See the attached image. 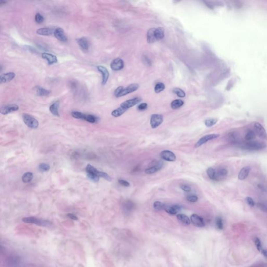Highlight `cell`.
<instances>
[{
    "label": "cell",
    "instance_id": "cell-1",
    "mask_svg": "<svg viewBox=\"0 0 267 267\" xmlns=\"http://www.w3.org/2000/svg\"><path fill=\"white\" fill-rule=\"evenodd\" d=\"M141 101V99L139 97H136L126 100L121 103L117 109L112 112V115L115 117H120L122 114H124L127 110L132 106H135L136 104L139 103Z\"/></svg>",
    "mask_w": 267,
    "mask_h": 267
},
{
    "label": "cell",
    "instance_id": "cell-2",
    "mask_svg": "<svg viewBox=\"0 0 267 267\" xmlns=\"http://www.w3.org/2000/svg\"><path fill=\"white\" fill-rule=\"evenodd\" d=\"M164 37V30L162 27L150 29L147 32V42L149 43L160 41Z\"/></svg>",
    "mask_w": 267,
    "mask_h": 267
},
{
    "label": "cell",
    "instance_id": "cell-3",
    "mask_svg": "<svg viewBox=\"0 0 267 267\" xmlns=\"http://www.w3.org/2000/svg\"><path fill=\"white\" fill-rule=\"evenodd\" d=\"M239 147L244 150L251 151L261 150L267 147L266 143L258 141H249L241 144Z\"/></svg>",
    "mask_w": 267,
    "mask_h": 267
},
{
    "label": "cell",
    "instance_id": "cell-4",
    "mask_svg": "<svg viewBox=\"0 0 267 267\" xmlns=\"http://www.w3.org/2000/svg\"><path fill=\"white\" fill-rule=\"evenodd\" d=\"M139 85H138L137 83H132L125 88L120 86L117 88L114 91V95L117 98L127 95L129 93L137 90L139 88Z\"/></svg>",
    "mask_w": 267,
    "mask_h": 267
},
{
    "label": "cell",
    "instance_id": "cell-5",
    "mask_svg": "<svg viewBox=\"0 0 267 267\" xmlns=\"http://www.w3.org/2000/svg\"><path fill=\"white\" fill-rule=\"evenodd\" d=\"M23 221L25 223H31V224H36L37 226H50L52 224V223L49 221L40 219L39 218H36L34 217L23 218Z\"/></svg>",
    "mask_w": 267,
    "mask_h": 267
},
{
    "label": "cell",
    "instance_id": "cell-6",
    "mask_svg": "<svg viewBox=\"0 0 267 267\" xmlns=\"http://www.w3.org/2000/svg\"><path fill=\"white\" fill-rule=\"evenodd\" d=\"M23 122L28 127L32 129H36L39 126V122L34 117L28 114L24 113L22 115Z\"/></svg>",
    "mask_w": 267,
    "mask_h": 267
},
{
    "label": "cell",
    "instance_id": "cell-7",
    "mask_svg": "<svg viewBox=\"0 0 267 267\" xmlns=\"http://www.w3.org/2000/svg\"><path fill=\"white\" fill-rule=\"evenodd\" d=\"M219 136L220 135L218 134H211L205 135L202 137L199 140L197 141V143L195 144V147L198 148L200 146H201L202 145H204L205 143H207L208 141L217 138L219 137Z\"/></svg>",
    "mask_w": 267,
    "mask_h": 267
},
{
    "label": "cell",
    "instance_id": "cell-8",
    "mask_svg": "<svg viewBox=\"0 0 267 267\" xmlns=\"http://www.w3.org/2000/svg\"><path fill=\"white\" fill-rule=\"evenodd\" d=\"M164 122V117L161 114H152L151 117L150 125L152 128L159 127Z\"/></svg>",
    "mask_w": 267,
    "mask_h": 267
},
{
    "label": "cell",
    "instance_id": "cell-9",
    "mask_svg": "<svg viewBox=\"0 0 267 267\" xmlns=\"http://www.w3.org/2000/svg\"><path fill=\"white\" fill-rule=\"evenodd\" d=\"M255 132L260 138L266 139H267V134L266 130L262 125L259 123L256 122L254 124Z\"/></svg>",
    "mask_w": 267,
    "mask_h": 267
},
{
    "label": "cell",
    "instance_id": "cell-10",
    "mask_svg": "<svg viewBox=\"0 0 267 267\" xmlns=\"http://www.w3.org/2000/svg\"><path fill=\"white\" fill-rule=\"evenodd\" d=\"M160 157L164 160L169 162H173L176 160V156L172 151L170 150L162 151L160 153Z\"/></svg>",
    "mask_w": 267,
    "mask_h": 267
},
{
    "label": "cell",
    "instance_id": "cell-11",
    "mask_svg": "<svg viewBox=\"0 0 267 267\" xmlns=\"http://www.w3.org/2000/svg\"><path fill=\"white\" fill-rule=\"evenodd\" d=\"M190 221L195 226L198 228L205 226V221L203 218L196 214H192L190 216Z\"/></svg>",
    "mask_w": 267,
    "mask_h": 267
},
{
    "label": "cell",
    "instance_id": "cell-12",
    "mask_svg": "<svg viewBox=\"0 0 267 267\" xmlns=\"http://www.w3.org/2000/svg\"><path fill=\"white\" fill-rule=\"evenodd\" d=\"M18 110L19 106L17 104H8L1 108V113L3 115H6L12 112L17 111Z\"/></svg>",
    "mask_w": 267,
    "mask_h": 267
},
{
    "label": "cell",
    "instance_id": "cell-13",
    "mask_svg": "<svg viewBox=\"0 0 267 267\" xmlns=\"http://www.w3.org/2000/svg\"><path fill=\"white\" fill-rule=\"evenodd\" d=\"M124 66V61L120 58L115 59L114 60L112 61V62L110 64V67L111 68L112 70L114 71L121 70L123 68Z\"/></svg>",
    "mask_w": 267,
    "mask_h": 267
},
{
    "label": "cell",
    "instance_id": "cell-14",
    "mask_svg": "<svg viewBox=\"0 0 267 267\" xmlns=\"http://www.w3.org/2000/svg\"><path fill=\"white\" fill-rule=\"evenodd\" d=\"M55 37L61 42L68 41V37L66 36L64 31L61 28H57L55 29L53 32Z\"/></svg>",
    "mask_w": 267,
    "mask_h": 267
},
{
    "label": "cell",
    "instance_id": "cell-15",
    "mask_svg": "<svg viewBox=\"0 0 267 267\" xmlns=\"http://www.w3.org/2000/svg\"><path fill=\"white\" fill-rule=\"evenodd\" d=\"M97 68L99 72L102 74V84L103 85H104L107 83V81H108V79H109V71L107 70V68L106 67H104L103 66H102V65L98 66H97Z\"/></svg>",
    "mask_w": 267,
    "mask_h": 267
},
{
    "label": "cell",
    "instance_id": "cell-16",
    "mask_svg": "<svg viewBox=\"0 0 267 267\" xmlns=\"http://www.w3.org/2000/svg\"><path fill=\"white\" fill-rule=\"evenodd\" d=\"M164 166V163L162 161H159L157 164H155L154 166H150L146 169L145 173L147 174H152L155 173L156 172L161 170Z\"/></svg>",
    "mask_w": 267,
    "mask_h": 267
},
{
    "label": "cell",
    "instance_id": "cell-17",
    "mask_svg": "<svg viewBox=\"0 0 267 267\" xmlns=\"http://www.w3.org/2000/svg\"><path fill=\"white\" fill-rule=\"evenodd\" d=\"M76 42L83 52H87L89 48V43L85 37H81L76 39Z\"/></svg>",
    "mask_w": 267,
    "mask_h": 267
},
{
    "label": "cell",
    "instance_id": "cell-18",
    "mask_svg": "<svg viewBox=\"0 0 267 267\" xmlns=\"http://www.w3.org/2000/svg\"><path fill=\"white\" fill-rule=\"evenodd\" d=\"M42 57L45 60H47L49 65H52L57 62V57L55 55L48 53H43L42 54Z\"/></svg>",
    "mask_w": 267,
    "mask_h": 267
},
{
    "label": "cell",
    "instance_id": "cell-19",
    "mask_svg": "<svg viewBox=\"0 0 267 267\" xmlns=\"http://www.w3.org/2000/svg\"><path fill=\"white\" fill-rule=\"evenodd\" d=\"M15 74L13 72H9L3 74L0 76V83H3L9 82L15 78Z\"/></svg>",
    "mask_w": 267,
    "mask_h": 267
},
{
    "label": "cell",
    "instance_id": "cell-20",
    "mask_svg": "<svg viewBox=\"0 0 267 267\" xmlns=\"http://www.w3.org/2000/svg\"><path fill=\"white\" fill-rule=\"evenodd\" d=\"M181 207L179 205H172L170 206H166L164 210L168 213H169V215H175L180 211V210H181Z\"/></svg>",
    "mask_w": 267,
    "mask_h": 267
},
{
    "label": "cell",
    "instance_id": "cell-21",
    "mask_svg": "<svg viewBox=\"0 0 267 267\" xmlns=\"http://www.w3.org/2000/svg\"><path fill=\"white\" fill-rule=\"evenodd\" d=\"M250 167L249 166H244L241 169V170L239 172L238 178L239 180H244L246 179L248 176L250 171Z\"/></svg>",
    "mask_w": 267,
    "mask_h": 267
},
{
    "label": "cell",
    "instance_id": "cell-22",
    "mask_svg": "<svg viewBox=\"0 0 267 267\" xmlns=\"http://www.w3.org/2000/svg\"><path fill=\"white\" fill-rule=\"evenodd\" d=\"M228 171L227 170V169L225 168H221L218 170L217 172H216L215 180L219 181L222 179H224L228 176Z\"/></svg>",
    "mask_w": 267,
    "mask_h": 267
},
{
    "label": "cell",
    "instance_id": "cell-23",
    "mask_svg": "<svg viewBox=\"0 0 267 267\" xmlns=\"http://www.w3.org/2000/svg\"><path fill=\"white\" fill-rule=\"evenodd\" d=\"M34 89L36 91L37 95L39 96H41V97H46V96H49L50 93H51V91L43 88H42L40 86H36L34 88Z\"/></svg>",
    "mask_w": 267,
    "mask_h": 267
},
{
    "label": "cell",
    "instance_id": "cell-24",
    "mask_svg": "<svg viewBox=\"0 0 267 267\" xmlns=\"http://www.w3.org/2000/svg\"><path fill=\"white\" fill-rule=\"evenodd\" d=\"M177 219L179 221V222L185 225V226H188L190 223V220L189 218L184 214H179L177 215Z\"/></svg>",
    "mask_w": 267,
    "mask_h": 267
},
{
    "label": "cell",
    "instance_id": "cell-25",
    "mask_svg": "<svg viewBox=\"0 0 267 267\" xmlns=\"http://www.w3.org/2000/svg\"><path fill=\"white\" fill-rule=\"evenodd\" d=\"M59 102L57 101L55 102L54 103L52 104L50 106V111L53 115L56 117H59L60 114L59 112Z\"/></svg>",
    "mask_w": 267,
    "mask_h": 267
},
{
    "label": "cell",
    "instance_id": "cell-26",
    "mask_svg": "<svg viewBox=\"0 0 267 267\" xmlns=\"http://www.w3.org/2000/svg\"><path fill=\"white\" fill-rule=\"evenodd\" d=\"M37 34L41 36H50L53 34L52 29L49 28H39L36 31Z\"/></svg>",
    "mask_w": 267,
    "mask_h": 267
},
{
    "label": "cell",
    "instance_id": "cell-27",
    "mask_svg": "<svg viewBox=\"0 0 267 267\" xmlns=\"http://www.w3.org/2000/svg\"><path fill=\"white\" fill-rule=\"evenodd\" d=\"M8 263L12 266H18L21 263L20 258L17 256H12L8 258Z\"/></svg>",
    "mask_w": 267,
    "mask_h": 267
},
{
    "label": "cell",
    "instance_id": "cell-28",
    "mask_svg": "<svg viewBox=\"0 0 267 267\" xmlns=\"http://www.w3.org/2000/svg\"><path fill=\"white\" fill-rule=\"evenodd\" d=\"M134 207H135V204L131 201L127 200L126 202L124 203L123 209L125 212L129 213L131 212L133 210Z\"/></svg>",
    "mask_w": 267,
    "mask_h": 267
},
{
    "label": "cell",
    "instance_id": "cell-29",
    "mask_svg": "<svg viewBox=\"0 0 267 267\" xmlns=\"http://www.w3.org/2000/svg\"><path fill=\"white\" fill-rule=\"evenodd\" d=\"M239 137L237 133L235 132H232L228 135V140L233 144L239 143Z\"/></svg>",
    "mask_w": 267,
    "mask_h": 267
},
{
    "label": "cell",
    "instance_id": "cell-30",
    "mask_svg": "<svg viewBox=\"0 0 267 267\" xmlns=\"http://www.w3.org/2000/svg\"><path fill=\"white\" fill-rule=\"evenodd\" d=\"M72 116L77 119H83L86 121L87 114H84L82 112L78 111H73L72 112Z\"/></svg>",
    "mask_w": 267,
    "mask_h": 267
},
{
    "label": "cell",
    "instance_id": "cell-31",
    "mask_svg": "<svg viewBox=\"0 0 267 267\" xmlns=\"http://www.w3.org/2000/svg\"><path fill=\"white\" fill-rule=\"evenodd\" d=\"M86 173H90V174H96L99 177L100 172L97 169L95 168L94 166H91L90 164H88L86 168Z\"/></svg>",
    "mask_w": 267,
    "mask_h": 267
},
{
    "label": "cell",
    "instance_id": "cell-32",
    "mask_svg": "<svg viewBox=\"0 0 267 267\" xmlns=\"http://www.w3.org/2000/svg\"><path fill=\"white\" fill-rule=\"evenodd\" d=\"M33 177L34 175L32 172H26L22 176V181L23 183H29L31 181V180L33 179Z\"/></svg>",
    "mask_w": 267,
    "mask_h": 267
},
{
    "label": "cell",
    "instance_id": "cell-33",
    "mask_svg": "<svg viewBox=\"0 0 267 267\" xmlns=\"http://www.w3.org/2000/svg\"><path fill=\"white\" fill-rule=\"evenodd\" d=\"M256 137V134L254 131L252 130H249L246 132V135L245 136V139L247 141H252L255 139Z\"/></svg>",
    "mask_w": 267,
    "mask_h": 267
},
{
    "label": "cell",
    "instance_id": "cell-34",
    "mask_svg": "<svg viewBox=\"0 0 267 267\" xmlns=\"http://www.w3.org/2000/svg\"><path fill=\"white\" fill-rule=\"evenodd\" d=\"M184 104V102L180 99H176L172 101L171 106L173 109H177L181 108Z\"/></svg>",
    "mask_w": 267,
    "mask_h": 267
},
{
    "label": "cell",
    "instance_id": "cell-35",
    "mask_svg": "<svg viewBox=\"0 0 267 267\" xmlns=\"http://www.w3.org/2000/svg\"><path fill=\"white\" fill-rule=\"evenodd\" d=\"M257 206L261 211L267 213V201H260L257 203Z\"/></svg>",
    "mask_w": 267,
    "mask_h": 267
},
{
    "label": "cell",
    "instance_id": "cell-36",
    "mask_svg": "<svg viewBox=\"0 0 267 267\" xmlns=\"http://www.w3.org/2000/svg\"><path fill=\"white\" fill-rule=\"evenodd\" d=\"M153 208H155V209H156V210H158V211L164 210L165 207H166L165 204H164V203H162L161 201H155V202H154L153 204Z\"/></svg>",
    "mask_w": 267,
    "mask_h": 267
},
{
    "label": "cell",
    "instance_id": "cell-37",
    "mask_svg": "<svg viewBox=\"0 0 267 267\" xmlns=\"http://www.w3.org/2000/svg\"><path fill=\"white\" fill-rule=\"evenodd\" d=\"M207 174L208 176L210 179L212 180H215V175H216V172L215 169H213L212 167L208 168L207 169Z\"/></svg>",
    "mask_w": 267,
    "mask_h": 267
},
{
    "label": "cell",
    "instance_id": "cell-38",
    "mask_svg": "<svg viewBox=\"0 0 267 267\" xmlns=\"http://www.w3.org/2000/svg\"><path fill=\"white\" fill-rule=\"evenodd\" d=\"M165 85L162 83H158L156 85L155 87V91L156 93H160L161 91H164L165 89Z\"/></svg>",
    "mask_w": 267,
    "mask_h": 267
},
{
    "label": "cell",
    "instance_id": "cell-39",
    "mask_svg": "<svg viewBox=\"0 0 267 267\" xmlns=\"http://www.w3.org/2000/svg\"><path fill=\"white\" fill-rule=\"evenodd\" d=\"M215 224L217 226V228L219 230H223V228H224L223 220L220 217H218L216 218V219H215Z\"/></svg>",
    "mask_w": 267,
    "mask_h": 267
},
{
    "label": "cell",
    "instance_id": "cell-40",
    "mask_svg": "<svg viewBox=\"0 0 267 267\" xmlns=\"http://www.w3.org/2000/svg\"><path fill=\"white\" fill-rule=\"evenodd\" d=\"M218 122V119H206L205 121V124L207 127H210L214 126Z\"/></svg>",
    "mask_w": 267,
    "mask_h": 267
},
{
    "label": "cell",
    "instance_id": "cell-41",
    "mask_svg": "<svg viewBox=\"0 0 267 267\" xmlns=\"http://www.w3.org/2000/svg\"><path fill=\"white\" fill-rule=\"evenodd\" d=\"M38 169L40 172H45L48 171L50 169V166L49 164H48L42 163L39 165L38 166Z\"/></svg>",
    "mask_w": 267,
    "mask_h": 267
},
{
    "label": "cell",
    "instance_id": "cell-42",
    "mask_svg": "<svg viewBox=\"0 0 267 267\" xmlns=\"http://www.w3.org/2000/svg\"><path fill=\"white\" fill-rule=\"evenodd\" d=\"M254 243L255 244V245H256V247L257 248V250L259 251V252H261L262 249V244H261V241L258 237H255L254 238Z\"/></svg>",
    "mask_w": 267,
    "mask_h": 267
},
{
    "label": "cell",
    "instance_id": "cell-43",
    "mask_svg": "<svg viewBox=\"0 0 267 267\" xmlns=\"http://www.w3.org/2000/svg\"><path fill=\"white\" fill-rule=\"evenodd\" d=\"M173 91L174 93H175L177 96L180 98H184L186 95L185 92L183 90H181V89L175 88L173 89Z\"/></svg>",
    "mask_w": 267,
    "mask_h": 267
},
{
    "label": "cell",
    "instance_id": "cell-44",
    "mask_svg": "<svg viewBox=\"0 0 267 267\" xmlns=\"http://www.w3.org/2000/svg\"><path fill=\"white\" fill-rule=\"evenodd\" d=\"M87 177L91 181L94 182H98L99 181L100 177L98 175L96 174H90V173H87Z\"/></svg>",
    "mask_w": 267,
    "mask_h": 267
},
{
    "label": "cell",
    "instance_id": "cell-45",
    "mask_svg": "<svg viewBox=\"0 0 267 267\" xmlns=\"http://www.w3.org/2000/svg\"><path fill=\"white\" fill-rule=\"evenodd\" d=\"M97 117L94 116L93 115L91 114H87V117L86 119V121L89 122L91 123H95L97 122Z\"/></svg>",
    "mask_w": 267,
    "mask_h": 267
},
{
    "label": "cell",
    "instance_id": "cell-46",
    "mask_svg": "<svg viewBox=\"0 0 267 267\" xmlns=\"http://www.w3.org/2000/svg\"><path fill=\"white\" fill-rule=\"evenodd\" d=\"M34 20H35V21L37 23H42L43 22L44 18L43 17V16L41 15L40 13H37V14H36V15H35Z\"/></svg>",
    "mask_w": 267,
    "mask_h": 267
},
{
    "label": "cell",
    "instance_id": "cell-47",
    "mask_svg": "<svg viewBox=\"0 0 267 267\" xmlns=\"http://www.w3.org/2000/svg\"><path fill=\"white\" fill-rule=\"evenodd\" d=\"M99 177H100L103 178V179H106V181H111V177H110V175H109L108 174H107L106 173V172H104L102 171L100 172Z\"/></svg>",
    "mask_w": 267,
    "mask_h": 267
},
{
    "label": "cell",
    "instance_id": "cell-48",
    "mask_svg": "<svg viewBox=\"0 0 267 267\" xmlns=\"http://www.w3.org/2000/svg\"><path fill=\"white\" fill-rule=\"evenodd\" d=\"M245 200H246L247 204L249 205L250 207H254L255 206V202L254 200L252 198V197H247Z\"/></svg>",
    "mask_w": 267,
    "mask_h": 267
},
{
    "label": "cell",
    "instance_id": "cell-49",
    "mask_svg": "<svg viewBox=\"0 0 267 267\" xmlns=\"http://www.w3.org/2000/svg\"><path fill=\"white\" fill-rule=\"evenodd\" d=\"M186 199L187 200V201H188L189 202H195L197 201L198 198L196 196L192 195V196H188V197H187Z\"/></svg>",
    "mask_w": 267,
    "mask_h": 267
},
{
    "label": "cell",
    "instance_id": "cell-50",
    "mask_svg": "<svg viewBox=\"0 0 267 267\" xmlns=\"http://www.w3.org/2000/svg\"><path fill=\"white\" fill-rule=\"evenodd\" d=\"M118 181L119 184H121L122 186L125 187H129L130 186V183L128 181H126L124 179H119Z\"/></svg>",
    "mask_w": 267,
    "mask_h": 267
},
{
    "label": "cell",
    "instance_id": "cell-51",
    "mask_svg": "<svg viewBox=\"0 0 267 267\" xmlns=\"http://www.w3.org/2000/svg\"><path fill=\"white\" fill-rule=\"evenodd\" d=\"M148 107V104L146 103H141L138 106V109L140 111H144V110H145Z\"/></svg>",
    "mask_w": 267,
    "mask_h": 267
},
{
    "label": "cell",
    "instance_id": "cell-52",
    "mask_svg": "<svg viewBox=\"0 0 267 267\" xmlns=\"http://www.w3.org/2000/svg\"><path fill=\"white\" fill-rule=\"evenodd\" d=\"M181 188L185 192H189L191 191V188L186 185H182L181 186Z\"/></svg>",
    "mask_w": 267,
    "mask_h": 267
},
{
    "label": "cell",
    "instance_id": "cell-53",
    "mask_svg": "<svg viewBox=\"0 0 267 267\" xmlns=\"http://www.w3.org/2000/svg\"><path fill=\"white\" fill-rule=\"evenodd\" d=\"M67 216L68 217L72 219V220H78V217L76 216V215H75L74 214H73V213H68L67 215Z\"/></svg>",
    "mask_w": 267,
    "mask_h": 267
},
{
    "label": "cell",
    "instance_id": "cell-54",
    "mask_svg": "<svg viewBox=\"0 0 267 267\" xmlns=\"http://www.w3.org/2000/svg\"><path fill=\"white\" fill-rule=\"evenodd\" d=\"M261 252L264 256L267 259V249H262Z\"/></svg>",
    "mask_w": 267,
    "mask_h": 267
},
{
    "label": "cell",
    "instance_id": "cell-55",
    "mask_svg": "<svg viewBox=\"0 0 267 267\" xmlns=\"http://www.w3.org/2000/svg\"><path fill=\"white\" fill-rule=\"evenodd\" d=\"M6 3H7V2H6V1H0V5L1 6V5H4V4H6Z\"/></svg>",
    "mask_w": 267,
    "mask_h": 267
},
{
    "label": "cell",
    "instance_id": "cell-56",
    "mask_svg": "<svg viewBox=\"0 0 267 267\" xmlns=\"http://www.w3.org/2000/svg\"><path fill=\"white\" fill-rule=\"evenodd\" d=\"M260 267L259 264H258V265H255V266H253V267Z\"/></svg>",
    "mask_w": 267,
    "mask_h": 267
}]
</instances>
